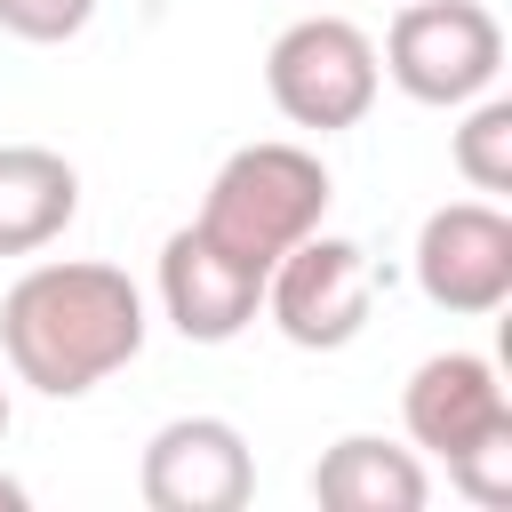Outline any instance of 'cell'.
<instances>
[{"instance_id": "cell-6", "label": "cell", "mask_w": 512, "mask_h": 512, "mask_svg": "<svg viewBox=\"0 0 512 512\" xmlns=\"http://www.w3.org/2000/svg\"><path fill=\"white\" fill-rule=\"evenodd\" d=\"M376 312V256L344 232H304L264 272V320L296 352H344Z\"/></svg>"}, {"instance_id": "cell-10", "label": "cell", "mask_w": 512, "mask_h": 512, "mask_svg": "<svg viewBox=\"0 0 512 512\" xmlns=\"http://www.w3.org/2000/svg\"><path fill=\"white\" fill-rule=\"evenodd\" d=\"M312 504L320 512H424L432 472L416 448H400L384 432H344L312 464Z\"/></svg>"}, {"instance_id": "cell-2", "label": "cell", "mask_w": 512, "mask_h": 512, "mask_svg": "<svg viewBox=\"0 0 512 512\" xmlns=\"http://www.w3.org/2000/svg\"><path fill=\"white\" fill-rule=\"evenodd\" d=\"M400 424H408L416 456H440L472 504H512V392H504L496 360H480V352L416 360V376L400 392Z\"/></svg>"}, {"instance_id": "cell-8", "label": "cell", "mask_w": 512, "mask_h": 512, "mask_svg": "<svg viewBox=\"0 0 512 512\" xmlns=\"http://www.w3.org/2000/svg\"><path fill=\"white\" fill-rule=\"evenodd\" d=\"M136 496L152 512H240L256 496V456L232 416H168L144 440Z\"/></svg>"}, {"instance_id": "cell-5", "label": "cell", "mask_w": 512, "mask_h": 512, "mask_svg": "<svg viewBox=\"0 0 512 512\" xmlns=\"http://www.w3.org/2000/svg\"><path fill=\"white\" fill-rule=\"evenodd\" d=\"M384 80L408 96V104H432V112H456L472 96L496 88L504 72V24L496 8L480 0H408L384 32Z\"/></svg>"}, {"instance_id": "cell-9", "label": "cell", "mask_w": 512, "mask_h": 512, "mask_svg": "<svg viewBox=\"0 0 512 512\" xmlns=\"http://www.w3.org/2000/svg\"><path fill=\"white\" fill-rule=\"evenodd\" d=\"M152 288H160V312H168V328H176L184 344H232V336L256 328V312H264V272H248V264H240L232 248H216L200 224H176V232L160 240Z\"/></svg>"}, {"instance_id": "cell-15", "label": "cell", "mask_w": 512, "mask_h": 512, "mask_svg": "<svg viewBox=\"0 0 512 512\" xmlns=\"http://www.w3.org/2000/svg\"><path fill=\"white\" fill-rule=\"evenodd\" d=\"M0 440H8V384H0Z\"/></svg>"}, {"instance_id": "cell-11", "label": "cell", "mask_w": 512, "mask_h": 512, "mask_svg": "<svg viewBox=\"0 0 512 512\" xmlns=\"http://www.w3.org/2000/svg\"><path fill=\"white\" fill-rule=\"evenodd\" d=\"M80 216V168L56 144H0V256H40Z\"/></svg>"}, {"instance_id": "cell-14", "label": "cell", "mask_w": 512, "mask_h": 512, "mask_svg": "<svg viewBox=\"0 0 512 512\" xmlns=\"http://www.w3.org/2000/svg\"><path fill=\"white\" fill-rule=\"evenodd\" d=\"M24 504H32V488H24L16 472H0V512H24Z\"/></svg>"}, {"instance_id": "cell-13", "label": "cell", "mask_w": 512, "mask_h": 512, "mask_svg": "<svg viewBox=\"0 0 512 512\" xmlns=\"http://www.w3.org/2000/svg\"><path fill=\"white\" fill-rule=\"evenodd\" d=\"M88 16H96V0H0V32H16V40H32V48L80 40Z\"/></svg>"}, {"instance_id": "cell-3", "label": "cell", "mask_w": 512, "mask_h": 512, "mask_svg": "<svg viewBox=\"0 0 512 512\" xmlns=\"http://www.w3.org/2000/svg\"><path fill=\"white\" fill-rule=\"evenodd\" d=\"M336 184H328V160L312 144H288V136H264V144H240L216 176H208V200H200V232L216 248H232L248 272H272V256H288L304 232H320Z\"/></svg>"}, {"instance_id": "cell-12", "label": "cell", "mask_w": 512, "mask_h": 512, "mask_svg": "<svg viewBox=\"0 0 512 512\" xmlns=\"http://www.w3.org/2000/svg\"><path fill=\"white\" fill-rule=\"evenodd\" d=\"M456 176L480 192V200H504L512 192V96H472L456 104Z\"/></svg>"}, {"instance_id": "cell-4", "label": "cell", "mask_w": 512, "mask_h": 512, "mask_svg": "<svg viewBox=\"0 0 512 512\" xmlns=\"http://www.w3.org/2000/svg\"><path fill=\"white\" fill-rule=\"evenodd\" d=\"M376 88H384L376 40L352 16H296L264 48V96H272V112L288 128H312V136L360 128L368 104H376Z\"/></svg>"}, {"instance_id": "cell-1", "label": "cell", "mask_w": 512, "mask_h": 512, "mask_svg": "<svg viewBox=\"0 0 512 512\" xmlns=\"http://www.w3.org/2000/svg\"><path fill=\"white\" fill-rule=\"evenodd\" d=\"M144 328V288L96 256H48L16 272V288L0 296V352L16 384L48 400H80L104 376H120L144 352Z\"/></svg>"}, {"instance_id": "cell-7", "label": "cell", "mask_w": 512, "mask_h": 512, "mask_svg": "<svg viewBox=\"0 0 512 512\" xmlns=\"http://www.w3.org/2000/svg\"><path fill=\"white\" fill-rule=\"evenodd\" d=\"M416 288L432 312L488 320L512 304V216L496 200H448L416 224Z\"/></svg>"}]
</instances>
